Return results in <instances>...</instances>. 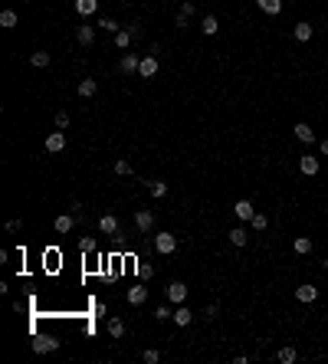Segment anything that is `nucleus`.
Returning <instances> with one entry per match:
<instances>
[{"label": "nucleus", "mask_w": 328, "mask_h": 364, "mask_svg": "<svg viewBox=\"0 0 328 364\" xmlns=\"http://www.w3.org/2000/svg\"><path fill=\"white\" fill-rule=\"evenodd\" d=\"M155 249L161 256H171L174 249H177V236H174V233H158L155 236Z\"/></svg>", "instance_id": "nucleus-1"}, {"label": "nucleus", "mask_w": 328, "mask_h": 364, "mask_svg": "<svg viewBox=\"0 0 328 364\" xmlns=\"http://www.w3.org/2000/svg\"><path fill=\"white\" fill-rule=\"evenodd\" d=\"M30 348H33L37 354H50V351L59 348V341H56V338H46V335H37V338L30 341Z\"/></svg>", "instance_id": "nucleus-2"}, {"label": "nucleus", "mask_w": 328, "mask_h": 364, "mask_svg": "<svg viewBox=\"0 0 328 364\" xmlns=\"http://www.w3.org/2000/svg\"><path fill=\"white\" fill-rule=\"evenodd\" d=\"M184 299H187V285L184 282H171L167 285V302L171 305H184Z\"/></svg>", "instance_id": "nucleus-3"}, {"label": "nucleus", "mask_w": 328, "mask_h": 364, "mask_svg": "<svg viewBox=\"0 0 328 364\" xmlns=\"http://www.w3.org/2000/svg\"><path fill=\"white\" fill-rule=\"evenodd\" d=\"M318 167H322V164H318V158H315V155H302V158H299V171H302L305 177H315Z\"/></svg>", "instance_id": "nucleus-4"}, {"label": "nucleus", "mask_w": 328, "mask_h": 364, "mask_svg": "<svg viewBox=\"0 0 328 364\" xmlns=\"http://www.w3.org/2000/svg\"><path fill=\"white\" fill-rule=\"evenodd\" d=\"M171 318H174V325H177V328H187V325L194 321V312L187 309V305H174V315H171Z\"/></svg>", "instance_id": "nucleus-5"}, {"label": "nucleus", "mask_w": 328, "mask_h": 364, "mask_svg": "<svg viewBox=\"0 0 328 364\" xmlns=\"http://www.w3.org/2000/svg\"><path fill=\"white\" fill-rule=\"evenodd\" d=\"M135 227L141 230V233H148V230L155 227V213H151V210H135Z\"/></svg>", "instance_id": "nucleus-6"}, {"label": "nucleus", "mask_w": 328, "mask_h": 364, "mask_svg": "<svg viewBox=\"0 0 328 364\" xmlns=\"http://www.w3.org/2000/svg\"><path fill=\"white\" fill-rule=\"evenodd\" d=\"M138 76H141V79H155V76H158V59H155V56H144V59H141Z\"/></svg>", "instance_id": "nucleus-7"}, {"label": "nucleus", "mask_w": 328, "mask_h": 364, "mask_svg": "<svg viewBox=\"0 0 328 364\" xmlns=\"http://www.w3.org/2000/svg\"><path fill=\"white\" fill-rule=\"evenodd\" d=\"M76 40H79V46H92L95 43V26H89V23L76 26Z\"/></svg>", "instance_id": "nucleus-8"}, {"label": "nucleus", "mask_w": 328, "mask_h": 364, "mask_svg": "<svg viewBox=\"0 0 328 364\" xmlns=\"http://www.w3.org/2000/svg\"><path fill=\"white\" fill-rule=\"evenodd\" d=\"M296 299L309 305V302H315V299H318V289L312 282H305V285H299V289H296Z\"/></svg>", "instance_id": "nucleus-9"}, {"label": "nucleus", "mask_w": 328, "mask_h": 364, "mask_svg": "<svg viewBox=\"0 0 328 364\" xmlns=\"http://www.w3.org/2000/svg\"><path fill=\"white\" fill-rule=\"evenodd\" d=\"M62 148H66V135H62V131L46 135V151H50V155H56V151H62Z\"/></svg>", "instance_id": "nucleus-10"}, {"label": "nucleus", "mask_w": 328, "mask_h": 364, "mask_svg": "<svg viewBox=\"0 0 328 364\" xmlns=\"http://www.w3.org/2000/svg\"><path fill=\"white\" fill-rule=\"evenodd\" d=\"M138 66H141V59H138L135 53H125V56H122V62H118V69H122L125 76H128V72H138Z\"/></svg>", "instance_id": "nucleus-11"}, {"label": "nucleus", "mask_w": 328, "mask_h": 364, "mask_svg": "<svg viewBox=\"0 0 328 364\" xmlns=\"http://www.w3.org/2000/svg\"><path fill=\"white\" fill-rule=\"evenodd\" d=\"M99 230H102L105 236H115V233H118V220H115V213L99 216Z\"/></svg>", "instance_id": "nucleus-12"}, {"label": "nucleus", "mask_w": 328, "mask_h": 364, "mask_svg": "<svg viewBox=\"0 0 328 364\" xmlns=\"http://www.w3.org/2000/svg\"><path fill=\"white\" fill-rule=\"evenodd\" d=\"M292 131H296V138H299V141H305V144L315 141V131H312V125H309V122H299Z\"/></svg>", "instance_id": "nucleus-13"}, {"label": "nucleus", "mask_w": 328, "mask_h": 364, "mask_svg": "<svg viewBox=\"0 0 328 364\" xmlns=\"http://www.w3.org/2000/svg\"><path fill=\"white\" fill-rule=\"evenodd\" d=\"M125 299H128L131 305H141L144 299H148V289H144V285H131V289L125 292Z\"/></svg>", "instance_id": "nucleus-14"}, {"label": "nucleus", "mask_w": 328, "mask_h": 364, "mask_svg": "<svg viewBox=\"0 0 328 364\" xmlns=\"http://www.w3.org/2000/svg\"><path fill=\"white\" fill-rule=\"evenodd\" d=\"M194 13H197V10H194V4H191V0H184V4H180V13H177V30L191 23V17H194Z\"/></svg>", "instance_id": "nucleus-15"}, {"label": "nucleus", "mask_w": 328, "mask_h": 364, "mask_svg": "<svg viewBox=\"0 0 328 364\" xmlns=\"http://www.w3.org/2000/svg\"><path fill=\"white\" fill-rule=\"evenodd\" d=\"M233 213L236 216H240V220H253V213H256V210H253V204H249V200H236V207H233Z\"/></svg>", "instance_id": "nucleus-16"}, {"label": "nucleus", "mask_w": 328, "mask_h": 364, "mask_svg": "<svg viewBox=\"0 0 328 364\" xmlns=\"http://www.w3.org/2000/svg\"><path fill=\"white\" fill-rule=\"evenodd\" d=\"M99 10V0H76V13L79 17H92Z\"/></svg>", "instance_id": "nucleus-17"}, {"label": "nucleus", "mask_w": 328, "mask_h": 364, "mask_svg": "<svg viewBox=\"0 0 328 364\" xmlns=\"http://www.w3.org/2000/svg\"><path fill=\"white\" fill-rule=\"evenodd\" d=\"M256 7H260L263 13H269V17L282 13V0H256Z\"/></svg>", "instance_id": "nucleus-18"}, {"label": "nucleus", "mask_w": 328, "mask_h": 364, "mask_svg": "<svg viewBox=\"0 0 328 364\" xmlns=\"http://www.w3.org/2000/svg\"><path fill=\"white\" fill-rule=\"evenodd\" d=\"M312 33H315V26H312V23H305V20H302V23H296V40H299V43H309Z\"/></svg>", "instance_id": "nucleus-19"}, {"label": "nucleus", "mask_w": 328, "mask_h": 364, "mask_svg": "<svg viewBox=\"0 0 328 364\" xmlns=\"http://www.w3.org/2000/svg\"><path fill=\"white\" fill-rule=\"evenodd\" d=\"M72 223H76V216L72 213H62V216H56V233H69V230H72Z\"/></svg>", "instance_id": "nucleus-20"}, {"label": "nucleus", "mask_w": 328, "mask_h": 364, "mask_svg": "<svg viewBox=\"0 0 328 364\" xmlns=\"http://www.w3.org/2000/svg\"><path fill=\"white\" fill-rule=\"evenodd\" d=\"M95 92H99V82H95V79H82L79 82V95H82V99H92Z\"/></svg>", "instance_id": "nucleus-21"}, {"label": "nucleus", "mask_w": 328, "mask_h": 364, "mask_svg": "<svg viewBox=\"0 0 328 364\" xmlns=\"http://www.w3.org/2000/svg\"><path fill=\"white\" fill-rule=\"evenodd\" d=\"M200 30H204V37H213V33L220 30V23H217V17H210V13H207L204 20H200Z\"/></svg>", "instance_id": "nucleus-22"}, {"label": "nucleus", "mask_w": 328, "mask_h": 364, "mask_svg": "<svg viewBox=\"0 0 328 364\" xmlns=\"http://www.w3.org/2000/svg\"><path fill=\"white\" fill-rule=\"evenodd\" d=\"M246 240H249V233L243 227H233L230 230V243H233V246H246Z\"/></svg>", "instance_id": "nucleus-23"}, {"label": "nucleus", "mask_w": 328, "mask_h": 364, "mask_svg": "<svg viewBox=\"0 0 328 364\" xmlns=\"http://www.w3.org/2000/svg\"><path fill=\"white\" fill-rule=\"evenodd\" d=\"M292 249H296L299 256H309V253H312V240H309V236H296V243H292Z\"/></svg>", "instance_id": "nucleus-24"}, {"label": "nucleus", "mask_w": 328, "mask_h": 364, "mask_svg": "<svg viewBox=\"0 0 328 364\" xmlns=\"http://www.w3.org/2000/svg\"><path fill=\"white\" fill-rule=\"evenodd\" d=\"M131 40H135V33H131V30H118L115 33V46H118V50H128Z\"/></svg>", "instance_id": "nucleus-25"}, {"label": "nucleus", "mask_w": 328, "mask_h": 364, "mask_svg": "<svg viewBox=\"0 0 328 364\" xmlns=\"http://www.w3.org/2000/svg\"><path fill=\"white\" fill-rule=\"evenodd\" d=\"M108 335H112V338H125V321L122 318H108Z\"/></svg>", "instance_id": "nucleus-26"}, {"label": "nucleus", "mask_w": 328, "mask_h": 364, "mask_svg": "<svg viewBox=\"0 0 328 364\" xmlns=\"http://www.w3.org/2000/svg\"><path fill=\"white\" fill-rule=\"evenodd\" d=\"M276 358L282 361V364H292V361L299 358V351H296V348H292V345H285V348H279V354H276Z\"/></svg>", "instance_id": "nucleus-27"}, {"label": "nucleus", "mask_w": 328, "mask_h": 364, "mask_svg": "<svg viewBox=\"0 0 328 364\" xmlns=\"http://www.w3.org/2000/svg\"><path fill=\"white\" fill-rule=\"evenodd\" d=\"M30 62H33V66H37V69H46V66H50V53H46V50L33 53V56H30Z\"/></svg>", "instance_id": "nucleus-28"}, {"label": "nucleus", "mask_w": 328, "mask_h": 364, "mask_svg": "<svg viewBox=\"0 0 328 364\" xmlns=\"http://www.w3.org/2000/svg\"><path fill=\"white\" fill-rule=\"evenodd\" d=\"M99 30H105V33H112V37H115V33L122 30V26H118L112 17H99Z\"/></svg>", "instance_id": "nucleus-29"}, {"label": "nucleus", "mask_w": 328, "mask_h": 364, "mask_svg": "<svg viewBox=\"0 0 328 364\" xmlns=\"http://www.w3.org/2000/svg\"><path fill=\"white\" fill-rule=\"evenodd\" d=\"M0 26H4V30H13V26H17V13L4 10V13H0Z\"/></svg>", "instance_id": "nucleus-30"}, {"label": "nucleus", "mask_w": 328, "mask_h": 364, "mask_svg": "<svg viewBox=\"0 0 328 364\" xmlns=\"http://www.w3.org/2000/svg\"><path fill=\"white\" fill-rule=\"evenodd\" d=\"M151 197H167V184H164V180H151Z\"/></svg>", "instance_id": "nucleus-31"}, {"label": "nucleus", "mask_w": 328, "mask_h": 364, "mask_svg": "<svg viewBox=\"0 0 328 364\" xmlns=\"http://www.w3.org/2000/svg\"><path fill=\"white\" fill-rule=\"evenodd\" d=\"M249 227H253L256 233H263V230L269 227V220H266V216H263V213H253V220H249Z\"/></svg>", "instance_id": "nucleus-32"}, {"label": "nucleus", "mask_w": 328, "mask_h": 364, "mask_svg": "<svg viewBox=\"0 0 328 364\" xmlns=\"http://www.w3.org/2000/svg\"><path fill=\"white\" fill-rule=\"evenodd\" d=\"M141 361H144V364H158V361H161V351H155V348H144V351H141Z\"/></svg>", "instance_id": "nucleus-33"}, {"label": "nucleus", "mask_w": 328, "mask_h": 364, "mask_svg": "<svg viewBox=\"0 0 328 364\" xmlns=\"http://www.w3.org/2000/svg\"><path fill=\"white\" fill-rule=\"evenodd\" d=\"M115 174H118V177H128V174H131V164H128L125 158H118V161H115Z\"/></svg>", "instance_id": "nucleus-34"}, {"label": "nucleus", "mask_w": 328, "mask_h": 364, "mask_svg": "<svg viewBox=\"0 0 328 364\" xmlns=\"http://www.w3.org/2000/svg\"><path fill=\"white\" fill-rule=\"evenodd\" d=\"M171 315H174V309H171V302H167V305H158V309H155V318H158V321L171 318Z\"/></svg>", "instance_id": "nucleus-35"}, {"label": "nucleus", "mask_w": 328, "mask_h": 364, "mask_svg": "<svg viewBox=\"0 0 328 364\" xmlns=\"http://www.w3.org/2000/svg\"><path fill=\"white\" fill-rule=\"evenodd\" d=\"M53 122H56V128H69V115H66V112H56Z\"/></svg>", "instance_id": "nucleus-36"}, {"label": "nucleus", "mask_w": 328, "mask_h": 364, "mask_svg": "<svg viewBox=\"0 0 328 364\" xmlns=\"http://www.w3.org/2000/svg\"><path fill=\"white\" fill-rule=\"evenodd\" d=\"M79 249H82V253H92V249H95V240H92V236H82V240H79Z\"/></svg>", "instance_id": "nucleus-37"}, {"label": "nucleus", "mask_w": 328, "mask_h": 364, "mask_svg": "<svg viewBox=\"0 0 328 364\" xmlns=\"http://www.w3.org/2000/svg\"><path fill=\"white\" fill-rule=\"evenodd\" d=\"M217 305H207V309H204V321H213V318H217Z\"/></svg>", "instance_id": "nucleus-38"}, {"label": "nucleus", "mask_w": 328, "mask_h": 364, "mask_svg": "<svg viewBox=\"0 0 328 364\" xmlns=\"http://www.w3.org/2000/svg\"><path fill=\"white\" fill-rule=\"evenodd\" d=\"M20 227H23V220H7V233H17Z\"/></svg>", "instance_id": "nucleus-39"}, {"label": "nucleus", "mask_w": 328, "mask_h": 364, "mask_svg": "<svg viewBox=\"0 0 328 364\" xmlns=\"http://www.w3.org/2000/svg\"><path fill=\"white\" fill-rule=\"evenodd\" d=\"M138 272H141V279H148V276H155V269H151V266H138Z\"/></svg>", "instance_id": "nucleus-40"}, {"label": "nucleus", "mask_w": 328, "mask_h": 364, "mask_svg": "<svg viewBox=\"0 0 328 364\" xmlns=\"http://www.w3.org/2000/svg\"><path fill=\"white\" fill-rule=\"evenodd\" d=\"M322 155L328 158V138H325V141H322Z\"/></svg>", "instance_id": "nucleus-41"}, {"label": "nucleus", "mask_w": 328, "mask_h": 364, "mask_svg": "<svg viewBox=\"0 0 328 364\" xmlns=\"http://www.w3.org/2000/svg\"><path fill=\"white\" fill-rule=\"evenodd\" d=\"M23 4H30V0H23Z\"/></svg>", "instance_id": "nucleus-42"}]
</instances>
